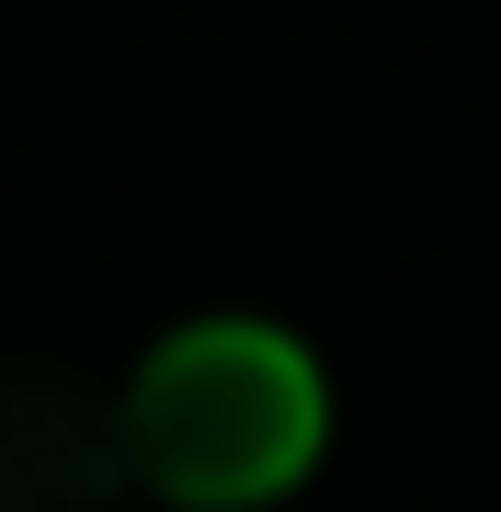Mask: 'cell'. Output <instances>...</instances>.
<instances>
[{"instance_id":"cell-1","label":"cell","mask_w":501,"mask_h":512,"mask_svg":"<svg viewBox=\"0 0 501 512\" xmlns=\"http://www.w3.org/2000/svg\"><path fill=\"white\" fill-rule=\"evenodd\" d=\"M126 444H137V490L183 512H262L308 490L319 444H331L319 353L262 319H183L126 376Z\"/></svg>"},{"instance_id":"cell-2","label":"cell","mask_w":501,"mask_h":512,"mask_svg":"<svg viewBox=\"0 0 501 512\" xmlns=\"http://www.w3.org/2000/svg\"><path fill=\"white\" fill-rule=\"evenodd\" d=\"M126 490V399L57 365H0V512H126Z\"/></svg>"}]
</instances>
